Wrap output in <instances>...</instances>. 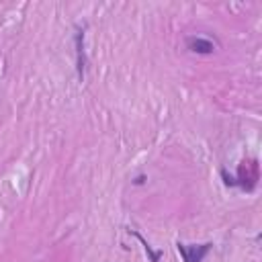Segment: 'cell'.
Returning <instances> with one entry per match:
<instances>
[{
    "label": "cell",
    "mask_w": 262,
    "mask_h": 262,
    "mask_svg": "<svg viewBox=\"0 0 262 262\" xmlns=\"http://www.w3.org/2000/svg\"><path fill=\"white\" fill-rule=\"evenodd\" d=\"M221 178H223L225 186H237L242 190L252 192L258 184V166H256V162H242L235 176L221 170Z\"/></svg>",
    "instance_id": "6da1fadb"
},
{
    "label": "cell",
    "mask_w": 262,
    "mask_h": 262,
    "mask_svg": "<svg viewBox=\"0 0 262 262\" xmlns=\"http://www.w3.org/2000/svg\"><path fill=\"white\" fill-rule=\"evenodd\" d=\"M176 250L182 256V262H203L207 258V254L213 250L211 242L205 244H184V242H176Z\"/></svg>",
    "instance_id": "7a4b0ae2"
},
{
    "label": "cell",
    "mask_w": 262,
    "mask_h": 262,
    "mask_svg": "<svg viewBox=\"0 0 262 262\" xmlns=\"http://www.w3.org/2000/svg\"><path fill=\"white\" fill-rule=\"evenodd\" d=\"M186 49L190 53H196V55H211L217 47L215 43L209 39V37H203V35H192L186 39Z\"/></svg>",
    "instance_id": "3957f363"
},
{
    "label": "cell",
    "mask_w": 262,
    "mask_h": 262,
    "mask_svg": "<svg viewBox=\"0 0 262 262\" xmlns=\"http://www.w3.org/2000/svg\"><path fill=\"white\" fill-rule=\"evenodd\" d=\"M74 45H76V70H78V78L82 80L84 74H86L88 59H86V49H84V29H80V27L76 29Z\"/></svg>",
    "instance_id": "277c9868"
},
{
    "label": "cell",
    "mask_w": 262,
    "mask_h": 262,
    "mask_svg": "<svg viewBox=\"0 0 262 262\" xmlns=\"http://www.w3.org/2000/svg\"><path fill=\"white\" fill-rule=\"evenodd\" d=\"M129 233H133V235L143 244V250H145V254L149 256V262H160V256H162V252H160V250H151V248H149V244H147V242H145L137 231H131V229H129Z\"/></svg>",
    "instance_id": "5b68a950"
},
{
    "label": "cell",
    "mask_w": 262,
    "mask_h": 262,
    "mask_svg": "<svg viewBox=\"0 0 262 262\" xmlns=\"http://www.w3.org/2000/svg\"><path fill=\"white\" fill-rule=\"evenodd\" d=\"M145 182H147V176H145V174H137V176L133 178V184H135V186H143Z\"/></svg>",
    "instance_id": "8992f818"
}]
</instances>
